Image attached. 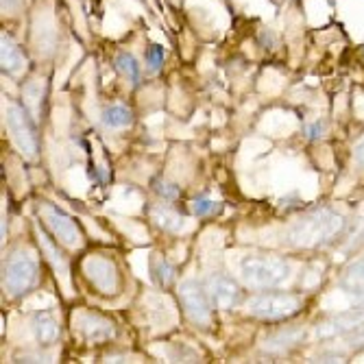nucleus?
<instances>
[{
    "label": "nucleus",
    "mask_w": 364,
    "mask_h": 364,
    "mask_svg": "<svg viewBox=\"0 0 364 364\" xmlns=\"http://www.w3.org/2000/svg\"><path fill=\"white\" fill-rule=\"evenodd\" d=\"M345 231V218L336 210L318 208L294 220L286 231V242L294 249H321L332 245Z\"/></svg>",
    "instance_id": "nucleus-1"
},
{
    "label": "nucleus",
    "mask_w": 364,
    "mask_h": 364,
    "mask_svg": "<svg viewBox=\"0 0 364 364\" xmlns=\"http://www.w3.org/2000/svg\"><path fill=\"white\" fill-rule=\"evenodd\" d=\"M290 277L288 262L273 255H247L240 262V279L249 288H275Z\"/></svg>",
    "instance_id": "nucleus-2"
},
{
    "label": "nucleus",
    "mask_w": 364,
    "mask_h": 364,
    "mask_svg": "<svg viewBox=\"0 0 364 364\" xmlns=\"http://www.w3.org/2000/svg\"><path fill=\"white\" fill-rule=\"evenodd\" d=\"M38 277H40L38 262L33 259L26 251H14L7 257L3 284H5V290L11 299H20V296L28 294L33 288H36Z\"/></svg>",
    "instance_id": "nucleus-3"
},
{
    "label": "nucleus",
    "mask_w": 364,
    "mask_h": 364,
    "mask_svg": "<svg viewBox=\"0 0 364 364\" xmlns=\"http://www.w3.org/2000/svg\"><path fill=\"white\" fill-rule=\"evenodd\" d=\"M304 299L292 292H267L247 301V312L262 321H284L299 314Z\"/></svg>",
    "instance_id": "nucleus-4"
},
{
    "label": "nucleus",
    "mask_w": 364,
    "mask_h": 364,
    "mask_svg": "<svg viewBox=\"0 0 364 364\" xmlns=\"http://www.w3.org/2000/svg\"><path fill=\"white\" fill-rule=\"evenodd\" d=\"M7 129L14 138V142L18 144V149L26 155V157H36L40 151V140L36 134V127H33L31 114L26 107L18 105V103H9L7 105Z\"/></svg>",
    "instance_id": "nucleus-5"
},
{
    "label": "nucleus",
    "mask_w": 364,
    "mask_h": 364,
    "mask_svg": "<svg viewBox=\"0 0 364 364\" xmlns=\"http://www.w3.org/2000/svg\"><path fill=\"white\" fill-rule=\"evenodd\" d=\"M40 212H42L44 225L50 229V234L61 245L70 247V249H77L83 245V229L68 212H63L61 208H57L53 203H44L40 208Z\"/></svg>",
    "instance_id": "nucleus-6"
},
{
    "label": "nucleus",
    "mask_w": 364,
    "mask_h": 364,
    "mask_svg": "<svg viewBox=\"0 0 364 364\" xmlns=\"http://www.w3.org/2000/svg\"><path fill=\"white\" fill-rule=\"evenodd\" d=\"M83 273L87 282L101 294H118L122 288V277L116 267V262L103 255H90L83 262Z\"/></svg>",
    "instance_id": "nucleus-7"
},
{
    "label": "nucleus",
    "mask_w": 364,
    "mask_h": 364,
    "mask_svg": "<svg viewBox=\"0 0 364 364\" xmlns=\"http://www.w3.org/2000/svg\"><path fill=\"white\" fill-rule=\"evenodd\" d=\"M179 299H181V306L186 310V314L190 316L192 323L196 325H210L212 321V299H210V294H208V288L201 284V282H196V279H186L179 284Z\"/></svg>",
    "instance_id": "nucleus-8"
},
{
    "label": "nucleus",
    "mask_w": 364,
    "mask_h": 364,
    "mask_svg": "<svg viewBox=\"0 0 364 364\" xmlns=\"http://www.w3.org/2000/svg\"><path fill=\"white\" fill-rule=\"evenodd\" d=\"M364 329V306L349 308L345 312L334 314L332 318L323 321L316 327L318 338H334V336H349Z\"/></svg>",
    "instance_id": "nucleus-9"
},
{
    "label": "nucleus",
    "mask_w": 364,
    "mask_h": 364,
    "mask_svg": "<svg viewBox=\"0 0 364 364\" xmlns=\"http://www.w3.org/2000/svg\"><path fill=\"white\" fill-rule=\"evenodd\" d=\"M208 294L210 299L216 308L220 310H231L236 308V304L240 301V288L238 284L227 277L225 273H214L210 279H208Z\"/></svg>",
    "instance_id": "nucleus-10"
},
{
    "label": "nucleus",
    "mask_w": 364,
    "mask_h": 364,
    "mask_svg": "<svg viewBox=\"0 0 364 364\" xmlns=\"http://www.w3.org/2000/svg\"><path fill=\"white\" fill-rule=\"evenodd\" d=\"M75 323H77V329L83 334L85 341H92V343H101V341H109L114 338L116 329H114V323L107 321L105 316L96 314V312H79L75 316Z\"/></svg>",
    "instance_id": "nucleus-11"
},
{
    "label": "nucleus",
    "mask_w": 364,
    "mask_h": 364,
    "mask_svg": "<svg viewBox=\"0 0 364 364\" xmlns=\"http://www.w3.org/2000/svg\"><path fill=\"white\" fill-rule=\"evenodd\" d=\"M341 288L347 296L364 306V259L353 262L341 277Z\"/></svg>",
    "instance_id": "nucleus-12"
},
{
    "label": "nucleus",
    "mask_w": 364,
    "mask_h": 364,
    "mask_svg": "<svg viewBox=\"0 0 364 364\" xmlns=\"http://www.w3.org/2000/svg\"><path fill=\"white\" fill-rule=\"evenodd\" d=\"M304 338V329L301 327H286V329H279V332L271 334L264 338V351L269 353H286L290 351L292 347H296Z\"/></svg>",
    "instance_id": "nucleus-13"
},
{
    "label": "nucleus",
    "mask_w": 364,
    "mask_h": 364,
    "mask_svg": "<svg viewBox=\"0 0 364 364\" xmlns=\"http://www.w3.org/2000/svg\"><path fill=\"white\" fill-rule=\"evenodd\" d=\"M31 329L33 336L42 345H53L59 338V321L50 312H36L31 318Z\"/></svg>",
    "instance_id": "nucleus-14"
},
{
    "label": "nucleus",
    "mask_w": 364,
    "mask_h": 364,
    "mask_svg": "<svg viewBox=\"0 0 364 364\" xmlns=\"http://www.w3.org/2000/svg\"><path fill=\"white\" fill-rule=\"evenodd\" d=\"M0 57H3V73L7 75H18L24 68V55L18 48V44L3 33V40H0Z\"/></svg>",
    "instance_id": "nucleus-15"
},
{
    "label": "nucleus",
    "mask_w": 364,
    "mask_h": 364,
    "mask_svg": "<svg viewBox=\"0 0 364 364\" xmlns=\"http://www.w3.org/2000/svg\"><path fill=\"white\" fill-rule=\"evenodd\" d=\"M151 273H153V277H155V282L161 286V288H166V286H171L173 282H175V267L173 264L166 259V257H161V255H153L151 257Z\"/></svg>",
    "instance_id": "nucleus-16"
},
{
    "label": "nucleus",
    "mask_w": 364,
    "mask_h": 364,
    "mask_svg": "<svg viewBox=\"0 0 364 364\" xmlns=\"http://www.w3.org/2000/svg\"><path fill=\"white\" fill-rule=\"evenodd\" d=\"M116 70H118L122 77H127L134 85H138L140 79H142V68H140V63H138V59H136L134 55H131V53H118V57H116Z\"/></svg>",
    "instance_id": "nucleus-17"
},
{
    "label": "nucleus",
    "mask_w": 364,
    "mask_h": 364,
    "mask_svg": "<svg viewBox=\"0 0 364 364\" xmlns=\"http://www.w3.org/2000/svg\"><path fill=\"white\" fill-rule=\"evenodd\" d=\"M38 240H40V247H42V251L46 253V257H48V262L53 264V269L59 273V275H65V257L57 251V247L53 245V240L44 234V229H40L38 227Z\"/></svg>",
    "instance_id": "nucleus-18"
},
{
    "label": "nucleus",
    "mask_w": 364,
    "mask_h": 364,
    "mask_svg": "<svg viewBox=\"0 0 364 364\" xmlns=\"http://www.w3.org/2000/svg\"><path fill=\"white\" fill-rule=\"evenodd\" d=\"M153 220L159 229L173 231V234L183 229V216H179L177 212H173L168 208H153Z\"/></svg>",
    "instance_id": "nucleus-19"
},
{
    "label": "nucleus",
    "mask_w": 364,
    "mask_h": 364,
    "mask_svg": "<svg viewBox=\"0 0 364 364\" xmlns=\"http://www.w3.org/2000/svg\"><path fill=\"white\" fill-rule=\"evenodd\" d=\"M131 122H134V114L124 105H112L103 112V124L109 129H122Z\"/></svg>",
    "instance_id": "nucleus-20"
},
{
    "label": "nucleus",
    "mask_w": 364,
    "mask_h": 364,
    "mask_svg": "<svg viewBox=\"0 0 364 364\" xmlns=\"http://www.w3.org/2000/svg\"><path fill=\"white\" fill-rule=\"evenodd\" d=\"M153 190L164 198V201H175V198L181 196V188H179L177 183L164 181V179H155V181H153Z\"/></svg>",
    "instance_id": "nucleus-21"
},
{
    "label": "nucleus",
    "mask_w": 364,
    "mask_h": 364,
    "mask_svg": "<svg viewBox=\"0 0 364 364\" xmlns=\"http://www.w3.org/2000/svg\"><path fill=\"white\" fill-rule=\"evenodd\" d=\"M164 63V48L159 44H151L146 48V68L149 73H159Z\"/></svg>",
    "instance_id": "nucleus-22"
},
{
    "label": "nucleus",
    "mask_w": 364,
    "mask_h": 364,
    "mask_svg": "<svg viewBox=\"0 0 364 364\" xmlns=\"http://www.w3.org/2000/svg\"><path fill=\"white\" fill-rule=\"evenodd\" d=\"M218 210H220V205L210 201V198H194V201L190 203V212L194 216H210Z\"/></svg>",
    "instance_id": "nucleus-23"
},
{
    "label": "nucleus",
    "mask_w": 364,
    "mask_h": 364,
    "mask_svg": "<svg viewBox=\"0 0 364 364\" xmlns=\"http://www.w3.org/2000/svg\"><path fill=\"white\" fill-rule=\"evenodd\" d=\"M323 131H325V122L323 120H316V122H312V124L306 127V136L310 140H321L323 138Z\"/></svg>",
    "instance_id": "nucleus-24"
},
{
    "label": "nucleus",
    "mask_w": 364,
    "mask_h": 364,
    "mask_svg": "<svg viewBox=\"0 0 364 364\" xmlns=\"http://www.w3.org/2000/svg\"><path fill=\"white\" fill-rule=\"evenodd\" d=\"M259 44L264 46V48H273L275 44H277V40H275V33L273 31H262L259 33Z\"/></svg>",
    "instance_id": "nucleus-25"
},
{
    "label": "nucleus",
    "mask_w": 364,
    "mask_h": 364,
    "mask_svg": "<svg viewBox=\"0 0 364 364\" xmlns=\"http://www.w3.org/2000/svg\"><path fill=\"white\" fill-rule=\"evenodd\" d=\"M353 161L358 164L360 168H364V140L353 149Z\"/></svg>",
    "instance_id": "nucleus-26"
},
{
    "label": "nucleus",
    "mask_w": 364,
    "mask_h": 364,
    "mask_svg": "<svg viewBox=\"0 0 364 364\" xmlns=\"http://www.w3.org/2000/svg\"><path fill=\"white\" fill-rule=\"evenodd\" d=\"M22 3H24V0H3V11H9V14H11V11H16Z\"/></svg>",
    "instance_id": "nucleus-27"
}]
</instances>
